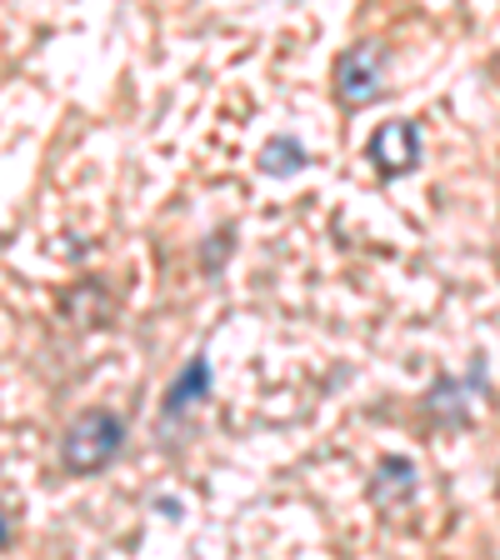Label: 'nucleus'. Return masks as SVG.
I'll list each match as a JSON object with an SVG mask.
<instances>
[{"label":"nucleus","instance_id":"nucleus-1","mask_svg":"<svg viewBox=\"0 0 500 560\" xmlns=\"http://www.w3.org/2000/svg\"><path fill=\"white\" fill-rule=\"evenodd\" d=\"M126 445V420L116 410H81V416L66 425V441H60V466L70 476H95L101 466H111Z\"/></svg>","mask_w":500,"mask_h":560},{"label":"nucleus","instance_id":"nucleus-2","mask_svg":"<svg viewBox=\"0 0 500 560\" xmlns=\"http://www.w3.org/2000/svg\"><path fill=\"white\" fill-rule=\"evenodd\" d=\"M381 70H385V50L375 46V40H356V46L340 50V60H336V95L346 105L381 101V91H385Z\"/></svg>","mask_w":500,"mask_h":560},{"label":"nucleus","instance_id":"nucleus-3","mask_svg":"<svg viewBox=\"0 0 500 560\" xmlns=\"http://www.w3.org/2000/svg\"><path fill=\"white\" fill-rule=\"evenodd\" d=\"M371 165L385 175V180L416 171L420 165V130L410 126V120H385V126L371 136Z\"/></svg>","mask_w":500,"mask_h":560},{"label":"nucleus","instance_id":"nucleus-4","mask_svg":"<svg viewBox=\"0 0 500 560\" xmlns=\"http://www.w3.org/2000/svg\"><path fill=\"white\" fill-rule=\"evenodd\" d=\"M416 486H420V466H416V460H406V455H385L381 466H375L371 501L396 505V501H406V495H416Z\"/></svg>","mask_w":500,"mask_h":560},{"label":"nucleus","instance_id":"nucleus-5","mask_svg":"<svg viewBox=\"0 0 500 560\" xmlns=\"http://www.w3.org/2000/svg\"><path fill=\"white\" fill-rule=\"evenodd\" d=\"M206 396H210V361H206V355H190V365L175 375V385H171V396H165L161 416H165V420L186 416V410L200 406Z\"/></svg>","mask_w":500,"mask_h":560},{"label":"nucleus","instance_id":"nucleus-6","mask_svg":"<svg viewBox=\"0 0 500 560\" xmlns=\"http://www.w3.org/2000/svg\"><path fill=\"white\" fill-rule=\"evenodd\" d=\"M260 175H270V180H286V175H301L305 165H311V151H305L295 136H270L266 145H260Z\"/></svg>","mask_w":500,"mask_h":560},{"label":"nucleus","instance_id":"nucleus-7","mask_svg":"<svg viewBox=\"0 0 500 560\" xmlns=\"http://www.w3.org/2000/svg\"><path fill=\"white\" fill-rule=\"evenodd\" d=\"M426 410H431L441 425H466L470 410H466V385L451 381V375H441V381L431 385V396H426Z\"/></svg>","mask_w":500,"mask_h":560},{"label":"nucleus","instance_id":"nucleus-8","mask_svg":"<svg viewBox=\"0 0 500 560\" xmlns=\"http://www.w3.org/2000/svg\"><path fill=\"white\" fill-rule=\"evenodd\" d=\"M231 256V231H216V241L206 245V270H216V260Z\"/></svg>","mask_w":500,"mask_h":560}]
</instances>
